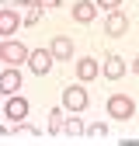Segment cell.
Returning <instances> with one entry per match:
<instances>
[{"instance_id":"6da1fadb","label":"cell","mask_w":139,"mask_h":146,"mask_svg":"<svg viewBox=\"0 0 139 146\" xmlns=\"http://www.w3.org/2000/svg\"><path fill=\"white\" fill-rule=\"evenodd\" d=\"M108 111H111V118L125 122V118H132V115H136V101H132V98H125V94H111V98H108Z\"/></svg>"},{"instance_id":"7a4b0ae2","label":"cell","mask_w":139,"mask_h":146,"mask_svg":"<svg viewBox=\"0 0 139 146\" xmlns=\"http://www.w3.org/2000/svg\"><path fill=\"white\" fill-rule=\"evenodd\" d=\"M63 108H66V111H83V108H87V90L80 84H70L63 90Z\"/></svg>"},{"instance_id":"3957f363","label":"cell","mask_w":139,"mask_h":146,"mask_svg":"<svg viewBox=\"0 0 139 146\" xmlns=\"http://www.w3.org/2000/svg\"><path fill=\"white\" fill-rule=\"evenodd\" d=\"M28 56H31V52H28L21 42H11V38H7L4 45H0V59H4L7 66H17V63H24Z\"/></svg>"},{"instance_id":"277c9868","label":"cell","mask_w":139,"mask_h":146,"mask_svg":"<svg viewBox=\"0 0 139 146\" xmlns=\"http://www.w3.org/2000/svg\"><path fill=\"white\" fill-rule=\"evenodd\" d=\"M52 63H56L52 49H35L31 56H28V66H31V73H38V77H45V73L52 70Z\"/></svg>"},{"instance_id":"5b68a950","label":"cell","mask_w":139,"mask_h":146,"mask_svg":"<svg viewBox=\"0 0 139 146\" xmlns=\"http://www.w3.org/2000/svg\"><path fill=\"white\" fill-rule=\"evenodd\" d=\"M4 115H7V122H24V115H28V101L24 98H17V94H11V101H7V108H4Z\"/></svg>"},{"instance_id":"8992f818","label":"cell","mask_w":139,"mask_h":146,"mask_svg":"<svg viewBox=\"0 0 139 146\" xmlns=\"http://www.w3.org/2000/svg\"><path fill=\"white\" fill-rule=\"evenodd\" d=\"M125 28H129V17L122 14V11H111L108 17H104V31H108L111 38H118V35H125Z\"/></svg>"},{"instance_id":"52a82bcc","label":"cell","mask_w":139,"mask_h":146,"mask_svg":"<svg viewBox=\"0 0 139 146\" xmlns=\"http://www.w3.org/2000/svg\"><path fill=\"white\" fill-rule=\"evenodd\" d=\"M73 17L80 25H91L97 17V4H94V0H77V4H73Z\"/></svg>"},{"instance_id":"ba28073f","label":"cell","mask_w":139,"mask_h":146,"mask_svg":"<svg viewBox=\"0 0 139 146\" xmlns=\"http://www.w3.org/2000/svg\"><path fill=\"white\" fill-rule=\"evenodd\" d=\"M17 87H21V73H17V66L4 70V77H0V90H4V94H17Z\"/></svg>"},{"instance_id":"9c48e42d","label":"cell","mask_w":139,"mask_h":146,"mask_svg":"<svg viewBox=\"0 0 139 146\" xmlns=\"http://www.w3.org/2000/svg\"><path fill=\"white\" fill-rule=\"evenodd\" d=\"M104 77L108 80H122V73H125V63H122V56H104Z\"/></svg>"},{"instance_id":"30bf717a","label":"cell","mask_w":139,"mask_h":146,"mask_svg":"<svg viewBox=\"0 0 139 146\" xmlns=\"http://www.w3.org/2000/svg\"><path fill=\"white\" fill-rule=\"evenodd\" d=\"M49 49H52V56H56V59H70V56H73V42H70L66 35H56Z\"/></svg>"},{"instance_id":"8fae6325","label":"cell","mask_w":139,"mask_h":146,"mask_svg":"<svg viewBox=\"0 0 139 146\" xmlns=\"http://www.w3.org/2000/svg\"><path fill=\"white\" fill-rule=\"evenodd\" d=\"M77 77L87 84V80H94L97 77V59H91V56H83L80 63H77Z\"/></svg>"},{"instance_id":"7c38bea8","label":"cell","mask_w":139,"mask_h":146,"mask_svg":"<svg viewBox=\"0 0 139 146\" xmlns=\"http://www.w3.org/2000/svg\"><path fill=\"white\" fill-rule=\"evenodd\" d=\"M17 25H21V17H17L14 11H0V35H4V38H7V35H14Z\"/></svg>"},{"instance_id":"4fadbf2b","label":"cell","mask_w":139,"mask_h":146,"mask_svg":"<svg viewBox=\"0 0 139 146\" xmlns=\"http://www.w3.org/2000/svg\"><path fill=\"white\" fill-rule=\"evenodd\" d=\"M63 111H66V108H52V111H49V132H52V136H56V132H63V125H66Z\"/></svg>"},{"instance_id":"5bb4252c","label":"cell","mask_w":139,"mask_h":146,"mask_svg":"<svg viewBox=\"0 0 139 146\" xmlns=\"http://www.w3.org/2000/svg\"><path fill=\"white\" fill-rule=\"evenodd\" d=\"M42 21V4H28V14H24V25H38Z\"/></svg>"},{"instance_id":"9a60e30c","label":"cell","mask_w":139,"mask_h":146,"mask_svg":"<svg viewBox=\"0 0 139 146\" xmlns=\"http://www.w3.org/2000/svg\"><path fill=\"white\" fill-rule=\"evenodd\" d=\"M63 132H66V136H80V132H83V122H80V118H66Z\"/></svg>"},{"instance_id":"2e32d148","label":"cell","mask_w":139,"mask_h":146,"mask_svg":"<svg viewBox=\"0 0 139 146\" xmlns=\"http://www.w3.org/2000/svg\"><path fill=\"white\" fill-rule=\"evenodd\" d=\"M87 132H91L94 139H104V136H108V125H104V122H94V125H91Z\"/></svg>"},{"instance_id":"e0dca14e","label":"cell","mask_w":139,"mask_h":146,"mask_svg":"<svg viewBox=\"0 0 139 146\" xmlns=\"http://www.w3.org/2000/svg\"><path fill=\"white\" fill-rule=\"evenodd\" d=\"M94 4H97V7H104V11H118L122 0H94Z\"/></svg>"},{"instance_id":"ac0fdd59","label":"cell","mask_w":139,"mask_h":146,"mask_svg":"<svg viewBox=\"0 0 139 146\" xmlns=\"http://www.w3.org/2000/svg\"><path fill=\"white\" fill-rule=\"evenodd\" d=\"M42 7H59V0H42Z\"/></svg>"},{"instance_id":"d6986e66","label":"cell","mask_w":139,"mask_h":146,"mask_svg":"<svg viewBox=\"0 0 139 146\" xmlns=\"http://www.w3.org/2000/svg\"><path fill=\"white\" fill-rule=\"evenodd\" d=\"M132 73H136V77H139V56H136V63H132Z\"/></svg>"}]
</instances>
